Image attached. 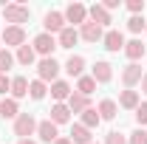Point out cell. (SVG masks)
I'll use <instances>...</instances> for the list:
<instances>
[{
  "label": "cell",
  "instance_id": "1",
  "mask_svg": "<svg viewBox=\"0 0 147 144\" xmlns=\"http://www.w3.org/2000/svg\"><path fill=\"white\" fill-rule=\"evenodd\" d=\"M3 17H6L9 26H20L23 28V23H28V17H31V9L23 6V3H6L3 6Z\"/></svg>",
  "mask_w": 147,
  "mask_h": 144
},
{
  "label": "cell",
  "instance_id": "2",
  "mask_svg": "<svg viewBox=\"0 0 147 144\" xmlns=\"http://www.w3.org/2000/svg\"><path fill=\"white\" fill-rule=\"evenodd\" d=\"M31 48H34V54H40L42 59H45V57H51V54H54V48H59V45H57L54 34H48V31H42V34H37V37H34V42H31Z\"/></svg>",
  "mask_w": 147,
  "mask_h": 144
},
{
  "label": "cell",
  "instance_id": "3",
  "mask_svg": "<svg viewBox=\"0 0 147 144\" xmlns=\"http://www.w3.org/2000/svg\"><path fill=\"white\" fill-rule=\"evenodd\" d=\"M57 76H59V62H57L54 57L40 59V65H37V79H42V82H57Z\"/></svg>",
  "mask_w": 147,
  "mask_h": 144
},
{
  "label": "cell",
  "instance_id": "4",
  "mask_svg": "<svg viewBox=\"0 0 147 144\" xmlns=\"http://www.w3.org/2000/svg\"><path fill=\"white\" fill-rule=\"evenodd\" d=\"M34 133H37V119L31 113H20L17 119H14V136L28 139V136H34Z\"/></svg>",
  "mask_w": 147,
  "mask_h": 144
},
{
  "label": "cell",
  "instance_id": "5",
  "mask_svg": "<svg viewBox=\"0 0 147 144\" xmlns=\"http://www.w3.org/2000/svg\"><path fill=\"white\" fill-rule=\"evenodd\" d=\"M62 14H65V23H74V28H76V26L82 28V26L88 23V9H85L82 3H68Z\"/></svg>",
  "mask_w": 147,
  "mask_h": 144
},
{
  "label": "cell",
  "instance_id": "6",
  "mask_svg": "<svg viewBox=\"0 0 147 144\" xmlns=\"http://www.w3.org/2000/svg\"><path fill=\"white\" fill-rule=\"evenodd\" d=\"M102 42H105V48H108L110 54L125 51V34H122V31H116V28H108L105 37H102Z\"/></svg>",
  "mask_w": 147,
  "mask_h": 144
},
{
  "label": "cell",
  "instance_id": "7",
  "mask_svg": "<svg viewBox=\"0 0 147 144\" xmlns=\"http://www.w3.org/2000/svg\"><path fill=\"white\" fill-rule=\"evenodd\" d=\"M3 45H14V48L26 45V31L20 26H6L3 28Z\"/></svg>",
  "mask_w": 147,
  "mask_h": 144
},
{
  "label": "cell",
  "instance_id": "8",
  "mask_svg": "<svg viewBox=\"0 0 147 144\" xmlns=\"http://www.w3.org/2000/svg\"><path fill=\"white\" fill-rule=\"evenodd\" d=\"M37 136H40V141L45 144H54L59 139V133H57V124L51 119H45V122H37Z\"/></svg>",
  "mask_w": 147,
  "mask_h": 144
},
{
  "label": "cell",
  "instance_id": "9",
  "mask_svg": "<svg viewBox=\"0 0 147 144\" xmlns=\"http://www.w3.org/2000/svg\"><path fill=\"white\" fill-rule=\"evenodd\" d=\"M142 65H136V62H130V65H125V71H122V82H125V88L133 90V85H139L142 82Z\"/></svg>",
  "mask_w": 147,
  "mask_h": 144
},
{
  "label": "cell",
  "instance_id": "10",
  "mask_svg": "<svg viewBox=\"0 0 147 144\" xmlns=\"http://www.w3.org/2000/svg\"><path fill=\"white\" fill-rule=\"evenodd\" d=\"M42 26H45L48 34H59V31L65 28V14H62V11H48L45 20H42Z\"/></svg>",
  "mask_w": 147,
  "mask_h": 144
},
{
  "label": "cell",
  "instance_id": "11",
  "mask_svg": "<svg viewBox=\"0 0 147 144\" xmlns=\"http://www.w3.org/2000/svg\"><path fill=\"white\" fill-rule=\"evenodd\" d=\"M102 37H105V28L96 26V23H91V20L79 28V40H85V42H99Z\"/></svg>",
  "mask_w": 147,
  "mask_h": 144
},
{
  "label": "cell",
  "instance_id": "12",
  "mask_svg": "<svg viewBox=\"0 0 147 144\" xmlns=\"http://www.w3.org/2000/svg\"><path fill=\"white\" fill-rule=\"evenodd\" d=\"M76 42H79V31H76L74 26H65V28L57 34V45H59V48H74Z\"/></svg>",
  "mask_w": 147,
  "mask_h": 144
},
{
  "label": "cell",
  "instance_id": "13",
  "mask_svg": "<svg viewBox=\"0 0 147 144\" xmlns=\"http://www.w3.org/2000/svg\"><path fill=\"white\" fill-rule=\"evenodd\" d=\"M88 17H91V23H96V26H110V11L102 6V3H93L91 9H88Z\"/></svg>",
  "mask_w": 147,
  "mask_h": 144
},
{
  "label": "cell",
  "instance_id": "14",
  "mask_svg": "<svg viewBox=\"0 0 147 144\" xmlns=\"http://www.w3.org/2000/svg\"><path fill=\"white\" fill-rule=\"evenodd\" d=\"M91 76L96 79V85H99V82L105 85V82H110V79H113V65H110V62H105V59H99V62L93 65V73H91Z\"/></svg>",
  "mask_w": 147,
  "mask_h": 144
},
{
  "label": "cell",
  "instance_id": "15",
  "mask_svg": "<svg viewBox=\"0 0 147 144\" xmlns=\"http://www.w3.org/2000/svg\"><path fill=\"white\" fill-rule=\"evenodd\" d=\"M82 71H85V57H79V54H71L68 57V62H65V73L68 76H82Z\"/></svg>",
  "mask_w": 147,
  "mask_h": 144
},
{
  "label": "cell",
  "instance_id": "16",
  "mask_svg": "<svg viewBox=\"0 0 147 144\" xmlns=\"http://www.w3.org/2000/svg\"><path fill=\"white\" fill-rule=\"evenodd\" d=\"M51 122L54 124H68L71 122V110H68L65 102H57L54 108H51Z\"/></svg>",
  "mask_w": 147,
  "mask_h": 144
},
{
  "label": "cell",
  "instance_id": "17",
  "mask_svg": "<svg viewBox=\"0 0 147 144\" xmlns=\"http://www.w3.org/2000/svg\"><path fill=\"white\" fill-rule=\"evenodd\" d=\"M74 90L71 85L65 82V79H57V82H51V96H54L57 102H68V96H71Z\"/></svg>",
  "mask_w": 147,
  "mask_h": 144
},
{
  "label": "cell",
  "instance_id": "18",
  "mask_svg": "<svg viewBox=\"0 0 147 144\" xmlns=\"http://www.w3.org/2000/svg\"><path fill=\"white\" fill-rule=\"evenodd\" d=\"M88 108H91L88 96H82V93H76V90L68 96V110H71V113H85Z\"/></svg>",
  "mask_w": 147,
  "mask_h": 144
},
{
  "label": "cell",
  "instance_id": "19",
  "mask_svg": "<svg viewBox=\"0 0 147 144\" xmlns=\"http://www.w3.org/2000/svg\"><path fill=\"white\" fill-rule=\"evenodd\" d=\"M23 96H28V79H26V76H14V79H11V99L17 102Z\"/></svg>",
  "mask_w": 147,
  "mask_h": 144
},
{
  "label": "cell",
  "instance_id": "20",
  "mask_svg": "<svg viewBox=\"0 0 147 144\" xmlns=\"http://www.w3.org/2000/svg\"><path fill=\"white\" fill-rule=\"evenodd\" d=\"M96 113L102 116V122H105V119H116V113H119V105H116L113 99H102V102H99V108H96Z\"/></svg>",
  "mask_w": 147,
  "mask_h": 144
},
{
  "label": "cell",
  "instance_id": "21",
  "mask_svg": "<svg viewBox=\"0 0 147 144\" xmlns=\"http://www.w3.org/2000/svg\"><path fill=\"white\" fill-rule=\"evenodd\" d=\"M79 116H82V122H79V124L88 127V130H96V127L102 124V116L96 113V108H88L85 113H79Z\"/></svg>",
  "mask_w": 147,
  "mask_h": 144
},
{
  "label": "cell",
  "instance_id": "22",
  "mask_svg": "<svg viewBox=\"0 0 147 144\" xmlns=\"http://www.w3.org/2000/svg\"><path fill=\"white\" fill-rule=\"evenodd\" d=\"M119 108L136 110V108H139V90H122V96H119Z\"/></svg>",
  "mask_w": 147,
  "mask_h": 144
},
{
  "label": "cell",
  "instance_id": "23",
  "mask_svg": "<svg viewBox=\"0 0 147 144\" xmlns=\"http://www.w3.org/2000/svg\"><path fill=\"white\" fill-rule=\"evenodd\" d=\"M125 54H127L130 62L142 59V57H144V45H142V40H130V42H125Z\"/></svg>",
  "mask_w": 147,
  "mask_h": 144
},
{
  "label": "cell",
  "instance_id": "24",
  "mask_svg": "<svg viewBox=\"0 0 147 144\" xmlns=\"http://www.w3.org/2000/svg\"><path fill=\"white\" fill-rule=\"evenodd\" d=\"M71 144H91V130L82 124H74L71 127Z\"/></svg>",
  "mask_w": 147,
  "mask_h": 144
},
{
  "label": "cell",
  "instance_id": "25",
  "mask_svg": "<svg viewBox=\"0 0 147 144\" xmlns=\"http://www.w3.org/2000/svg\"><path fill=\"white\" fill-rule=\"evenodd\" d=\"M0 116H3V119H17L20 116V108H17V102H14L11 96L0 102Z\"/></svg>",
  "mask_w": 147,
  "mask_h": 144
},
{
  "label": "cell",
  "instance_id": "26",
  "mask_svg": "<svg viewBox=\"0 0 147 144\" xmlns=\"http://www.w3.org/2000/svg\"><path fill=\"white\" fill-rule=\"evenodd\" d=\"M93 90H96V79H93V76H85V73H82V76L76 79V93H82V96H91Z\"/></svg>",
  "mask_w": 147,
  "mask_h": 144
},
{
  "label": "cell",
  "instance_id": "27",
  "mask_svg": "<svg viewBox=\"0 0 147 144\" xmlns=\"http://www.w3.org/2000/svg\"><path fill=\"white\" fill-rule=\"evenodd\" d=\"M14 59H17L20 65H26V68H28V65H34L37 54H34V48H31V45H20V48H17V57H14Z\"/></svg>",
  "mask_w": 147,
  "mask_h": 144
},
{
  "label": "cell",
  "instance_id": "28",
  "mask_svg": "<svg viewBox=\"0 0 147 144\" xmlns=\"http://www.w3.org/2000/svg\"><path fill=\"white\" fill-rule=\"evenodd\" d=\"M45 93H48V88H45V82H42V79H34V82H28V96H31V99H37V102H40Z\"/></svg>",
  "mask_w": 147,
  "mask_h": 144
},
{
  "label": "cell",
  "instance_id": "29",
  "mask_svg": "<svg viewBox=\"0 0 147 144\" xmlns=\"http://www.w3.org/2000/svg\"><path fill=\"white\" fill-rule=\"evenodd\" d=\"M17 59H14V54L9 51V48H0V73H9V68L14 65Z\"/></svg>",
  "mask_w": 147,
  "mask_h": 144
},
{
  "label": "cell",
  "instance_id": "30",
  "mask_svg": "<svg viewBox=\"0 0 147 144\" xmlns=\"http://www.w3.org/2000/svg\"><path fill=\"white\" fill-rule=\"evenodd\" d=\"M127 28L133 31V34L144 31V28H147V23H144V14H136V17H130V20H127Z\"/></svg>",
  "mask_w": 147,
  "mask_h": 144
},
{
  "label": "cell",
  "instance_id": "31",
  "mask_svg": "<svg viewBox=\"0 0 147 144\" xmlns=\"http://www.w3.org/2000/svg\"><path fill=\"white\" fill-rule=\"evenodd\" d=\"M127 144H147V130H144V127L133 130V133H130V139H127Z\"/></svg>",
  "mask_w": 147,
  "mask_h": 144
},
{
  "label": "cell",
  "instance_id": "32",
  "mask_svg": "<svg viewBox=\"0 0 147 144\" xmlns=\"http://www.w3.org/2000/svg\"><path fill=\"white\" fill-rule=\"evenodd\" d=\"M105 144H127V136H125V133H119V130H110L108 139H105Z\"/></svg>",
  "mask_w": 147,
  "mask_h": 144
},
{
  "label": "cell",
  "instance_id": "33",
  "mask_svg": "<svg viewBox=\"0 0 147 144\" xmlns=\"http://www.w3.org/2000/svg\"><path fill=\"white\" fill-rule=\"evenodd\" d=\"M136 124L139 127L147 124V102H139V108H136Z\"/></svg>",
  "mask_w": 147,
  "mask_h": 144
},
{
  "label": "cell",
  "instance_id": "34",
  "mask_svg": "<svg viewBox=\"0 0 147 144\" xmlns=\"http://www.w3.org/2000/svg\"><path fill=\"white\" fill-rule=\"evenodd\" d=\"M127 11L136 17V14H142L144 11V0H127Z\"/></svg>",
  "mask_w": 147,
  "mask_h": 144
},
{
  "label": "cell",
  "instance_id": "35",
  "mask_svg": "<svg viewBox=\"0 0 147 144\" xmlns=\"http://www.w3.org/2000/svg\"><path fill=\"white\" fill-rule=\"evenodd\" d=\"M0 93H11V79L6 73H0Z\"/></svg>",
  "mask_w": 147,
  "mask_h": 144
},
{
  "label": "cell",
  "instance_id": "36",
  "mask_svg": "<svg viewBox=\"0 0 147 144\" xmlns=\"http://www.w3.org/2000/svg\"><path fill=\"white\" fill-rule=\"evenodd\" d=\"M102 6H105V9H108V11H113V9H119V0H105V3H102Z\"/></svg>",
  "mask_w": 147,
  "mask_h": 144
},
{
  "label": "cell",
  "instance_id": "37",
  "mask_svg": "<svg viewBox=\"0 0 147 144\" xmlns=\"http://www.w3.org/2000/svg\"><path fill=\"white\" fill-rule=\"evenodd\" d=\"M139 85H142V93H147V73L142 76V82H139Z\"/></svg>",
  "mask_w": 147,
  "mask_h": 144
},
{
  "label": "cell",
  "instance_id": "38",
  "mask_svg": "<svg viewBox=\"0 0 147 144\" xmlns=\"http://www.w3.org/2000/svg\"><path fill=\"white\" fill-rule=\"evenodd\" d=\"M54 144H71V139H62V136H59V139H57Z\"/></svg>",
  "mask_w": 147,
  "mask_h": 144
},
{
  "label": "cell",
  "instance_id": "39",
  "mask_svg": "<svg viewBox=\"0 0 147 144\" xmlns=\"http://www.w3.org/2000/svg\"><path fill=\"white\" fill-rule=\"evenodd\" d=\"M20 144H37V141H31V139H20Z\"/></svg>",
  "mask_w": 147,
  "mask_h": 144
},
{
  "label": "cell",
  "instance_id": "40",
  "mask_svg": "<svg viewBox=\"0 0 147 144\" xmlns=\"http://www.w3.org/2000/svg\"><path fill=\"white\" fill-rule=\"evenodd\" d=\"M91 144H93V141H91Z\"/></svg>",
  "mask_w": 147,
  "mask_h": 144
}]
</instances>
